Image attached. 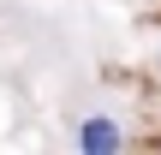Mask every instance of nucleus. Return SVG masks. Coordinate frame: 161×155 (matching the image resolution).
<instances>
[{"label": "nucleus", "mask_w": 161, "mask_h": 155, "mask_svg": "<svg viewBox=\"0 0 161 155\" xmlns=\"http://www.w3.org/2000/svg\"><path fill=\"white\" fill-rule=\"evenodd\" d=\"M78 143H84V149H119V131H114L108 119H90V125L78 131Z\"/></svg>", "instance_id": "obj_1"}]
</instances>
